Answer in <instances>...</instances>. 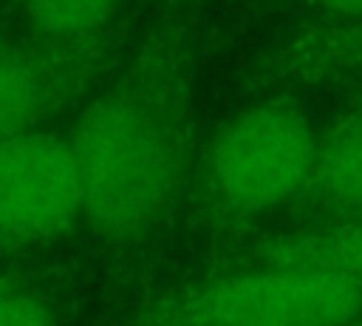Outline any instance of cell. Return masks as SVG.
Instances as JSON below:
<instances>
[{
	"label": "cell",
	"instance_id": "8992f818",
	"mask_svg": "<svg viewBox=\"0 0 362 326\" xmlns=\"http://www.w3.org/2000/svg\"><path fill=\"white\" fill-rule=\"evenodd\" d=\"M303 198L339 218L362 215V105L339 113L322 133Z\"/></svg>",
	"mask_w": 362,
	"mask_h": 326
},
{
	"label": "cell",
	"instance_id": "7c38bea8",
	"mask_svg": "<svg viewBox=\"0 0 362 326\" xmlns=\"http://www.w3.org/2000/svg\"><path fill=\"white\" fill-rule=\"evenodd\" d=\"M34 261V258H31ZM25 264L28 261H23V264H11V266H0V292L6 289V286H11L17 278H20V272L25 269Z\"/></svg>",
	"mask_w": 362,
	"mask_h": 326
},
{
	"label": "cell",
	"instance_id": "8fae6325",
	"mask_svg": "<svg viewBox=\"0 0 362 326\" xmlns=\"http://www.w3.org/2000/svg\"><path fill=\"white\" fill-rule=\"evenodd\" d=\"M325 20H351L362 17V0H300Z\"/></svg>",
	"mask_w": 362,
	"mask_h": 326
},
{
	"label": "cell",
	"instance_id": "4fadbf2b",
	"mask_svg": "<svg viewBox=\"0 0 362 326\" xmlns=\"http://www.w3.org/2000/svg\"><path fill=\"white\" fill-rule=\"evenodd\" d=\"M348 326H362V315H359V317H354V320H351Z\"/></svg>",
	"mask_w": 362,
	"mask_h": 326
},
{
	"label": "cell",
	"instance_id": "6da1fadb",
	"mask_svg": "<svg viewBox=\"0 0 362 326\" xmlns=\"http://www.w3.org/2000/svg\"><path fill=\"white\" fill-rule=\"evenodd\" d=\"M189 94V40L164 23L76 116L68 142L82 227L99 244H141L170 213L187 170Z\"/></svg>",
	"mask_w": 362,
	"mask_h": 326
},
{
	"label": "cell",
	"instance_id": "ba28073f",
	"mask_svg": "<svg viewBox=\"0 0 362 326\" xmlns=\"http://www.w3.org/2000/svg\"><path fill=\"white\" fill-rule=\"evenodd\" d=\"M272 79H331L362 74V17L325 20L291 37L266 62Z\"/></svg>",
	"mask_w": 362,
	"mask_h": 326
},
{
	"label": "cell",
	"instance_id": "9c48e42d",
	"mask_svg": "<svg viewBox=\"0 0 362 326\" xmlns=\"http://www.w3.org/2000/svg\"><path fill=\"white\" fill-rule=\"evenodd\" d=\"M68 275L54 264L28 261L20 278L0 292V326H68Z\"/></svg>",
	"mask_w": 362,
	"mask_h": 326
},
{
	"label": "cell",
	"instance_id": "5b68a950",
	"mask_svg": "<svg viewBox=\"0 0 362 326\" xmlns=\"http://www.w3.org/2000/svg\"><path fill=\"white\" fill-rule=\"evenodd\" d=\"M119 45L116 28L76 43L25 34L0 48V145L42 130L76 105L107 71Z\"/></svg>",
	"mask_w": 362,
	"mask_h": 326
},
{
	"label": "cell",
	"instance_id": "3957f363",
	"mask_svg": "<svg viewBox=\"0 0 362 326\" xmlns=\"http://www.w3.org/2000/svg\"><path fill=\"white\" fill-rule=\"evenodd\" d=\"M317 130L286 99H266L229 116L204 156L209 193L235 213H269L303 198Z\"/></svg>",
	"mask_w": 362,
	"mask_h": 326
},
{
	"label": "cell",
	"instance_id": "5bb4252c",
	"mask_svg": "<svg viewBox=\"0 0 362 326\" xmlns=\"http://www.w3.org/2000/svg\"><path fill=\"white\" fill-rule=\"evenodd\" d=\"M6 43H8V37H6V34H3V28H0V48H3Z\"/></svg>",
	"mask_w": 362,
	"mask_h": 326
},
{
	"label": "cell",
	"instance_id": "7a4b0ae2",
	"mask_svg": "<svg viewBox=\"0 0 362 326\" xmlns=\"http://www.w3.org/2000/svg\"><path fill=\"white\" fill-rule=\"evenodd\" d=\"M362 283L331 269L249 264L147 298L113 326H348Z\"/></svg>",
	"mask_w": 362,
	"mask_h": 326
},
{
	"label": "cell",
	"instance_id": "52a82bcc",
	"mask_svg": "<svg viewBox=\"0 0 362 326\" xmlns=\"http://www.w3.org/2000/svg\"><path fill=\"white\" fill-rule=\"evenodd\" d=\"M232 261L238 266H249V264L317 266V269L342 272L362 283V215H351L328 227L249 244L240 252H235Z\"/></svg>",
	"mask_w": 362,
	"mask_h": 326
},
{
	"label": "cell",
	"instance_id": "277c9868",
	"mask_svg": "<svg viewBox=\"0 0 362 326\" xmlns=\"http://www.w3.org/2000/svg\"><path fill=\"white\" fill-rule=\"evenodd\" d=\"M82 224L71 142L48 128L0 145V266L23 264Z\"/></svg>",
	"mask_w": 362,
	"mask_h": 326
},
{
	"label": "cell",
	"instance_id": "30bf717a",
	"mask_svg": "<svg viewBox=\"0 0 362 326\" xmlns=\"http://www.w3.org/2000/svg\"><path fill=\"white\" fill-rule=\"evenodd\" d=\"M122 0H23L25 34L54 43H76L113 28Z\"/></svg>",
	"mask_w": 362,
	"mask_h": 326
}]
</instances>
